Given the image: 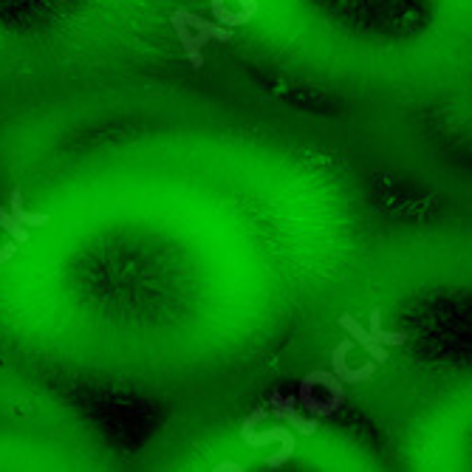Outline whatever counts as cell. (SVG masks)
I'll return each mask as SVG.
<instances>
[{"instance_id":"30bf717a","label":"cell","mask_w":472,"mask_h":472,"mask_svg":"<svg viewBox=\"0 0 472 472\" xmlns=\"http://www.w3.org/2000/svg\"><path fill=\"white\" fill-rule=\"evenodd\" d=\"M14 255H17V241H12V244H6V246H0V263H9Z\"/></svg>"},{"instance_id":"5b68a950","label":"cell","mask_w":472,"mask_h":472,"mask_svg":"<svg viewBox=\"0 0 472 472\" xmlns=\"http://www.w3.org/2000/svg\"><path fill=\"white\" fill-rule=\"evenodd\" d=\"M339 325L345 329V334L354 337V342H359L362 348L368 351V356H371V359H376V362H379V365H385V362L390 359V354H388L385 345H379V342L371 337V331L362 329V325H359L351 314H339Z\"/></svg>"},{"instance_id":"52a82bcc","label":"cell","mask_w":472,"mask_h":472,"mask_svg":"<svg viewBox=\"0 0 472 472\" xmlns=\"http://www.w3.org/2000/svg\"><path fill=\"white\" fill-rule=\"evenodd\" d=\"M9 212H12L23 227H46V224H48V215L23 210V193H21V190H12V210H9Z\"/></svg>"},{"instance_id":"8fae6325","label":"cell","mask_w":472,"mask_h":472,"mask_svg":"<svg viewBox=\"0 0 472 472\" xmlns=\"http://www.w3.org/2000/svg\"><path fill=\"white\" fill-rule=\"evenodd\" d=\"M244 12H249V14H255L258 12V0H235Z\"/></svg>"},{"instance_id":"8992f818","label":"cell","mask_w":472,"mask_h":472,"mask_svg":"<svg viewBox=\"0 0 472 472\" xmlns=\"http://www.w3.org/2000/svg\"><path fill=\"white\" fill-rule=\"evenodd\" d=\"M371 337L379 342V345H405L408 342V331H385L382 329V312L379 308H373L371 312Z\"/></svg>"},{"instance_id":"7c38bea8","label":"cell","mask_w":472,"mask_h":472,"mask_svg":"<svg viewBox=\"0 0 472 472\" xmlns=\"http://www.w3.org/2000/svg\"><path fill=\"white\" fill-rule=\"evenodd\" d=\"M244 467L241 464H232V461H224V464H218L215 472H241Z\"/></svg>"},{"instance_id":"3957f363","label":"cell","mask_w":472,"mask_h":472,"mask_svg":"<svg viewBox=\"0 0 472 472\" xmlns=\"http://www.w3.org/2000/svg\"><path fill=\"white\" fill-rule=\"evenodd\" d=\"M354 337H348V339H342L337 348H334V354H331V371L342 379L345 385H359V382H368V379L376 373V365L379 362L376 359H368V362H362L359 368H351L348 365V354H351V348H354Z\"/></svg>"},{"instance_id":"7a4b0ae2","label":"cell","mask_w":472,"mask_h":472,"mask_svg":"<svg viewBox=\"0 0 472 472\" xmlns=\"http://www.w3.org/2000/svg\"><path fill=\"white\" fill-rule=\"evenodd\" d=\"M266 416H269L266 410L252 413L241 427V439L246 447H266L271 442H280V450L269 459V469H280L288 459L295 456V435H292V430H283V427H271L266 433H258V425L266 419Z\"/></svg>"},{"instance_id":"277c9868","label":"cell","mask_w":472,"mask_h":472,"mask_svg":"<svg viewBox=\"0 0 472 472\" xmlns=\"http://www.w3.org/2000/svg\"><path fill=\"white\" fill-rule=\"evenodd\" d=\"M297 396H283V393H271V399H269V410H271V416H278L280 422H286V425H292V430L295 433H300V435H314L317 433V419H305L303 413H297Z\"/></svg>"},{"instance_id":"6da1fadb","label":"cell","mask_w":472,"mask_h":472,"mask_svg":"<svg viewBox=\"0 0 472 472\" xmlns=\"http://www.w3.org/2000/svg\"><path fill=\"white\" fill-rule=\"evenodd\" d=\"M170 23H173V29H176V34H178V43H181V48H185V54H187V60H190V65L198 71L204 65V46L210 43V40H232V31H229V26H224V23H212V21H204V17H198V14H193V12H185V9H178V12H173L170 14Z\"/></svg>"},{"instance_id":"9c48e42d","label":"cell","mask_w":472,"mask_h":472,"mask_svg":"<svg viewBox=\"0 0 472 472\" xmlns=\"http://www.w3.org/2000/svg\"><path fill=\"white\" fill-rule=\"evenodd\" d=\"M0 229L9 232L17 244H26V241H29V232H26L29 227H23V224L17 221V218H14L9 210H4V207H0Z\"/></svg>"},{"instance_id":"ba28073f","label":"cell","mask_w":472,"mask_h":472,"mask_svg":"<svg viewBox=\"0 0 472 472\" xmlns=\"http://www.w3.org/2000/svg\"><path fill=\"white\" fill-rule=\"evenodd\" d=\"M212 14H215V21H218V23H224V26H229V29L244 26V23L252 21V17H255V14L244 12V9H241V12H229L224 0H212Z\"/></svg>"}]
</instances>
